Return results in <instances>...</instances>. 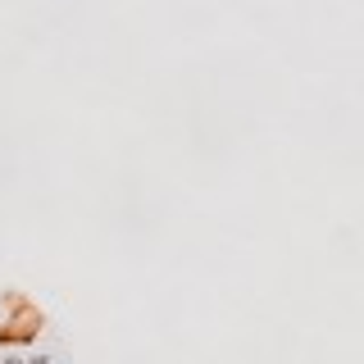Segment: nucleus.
<instances>
[{"label":"nucleus","instance_id":"1","mask_svg":"<svg viewBox=\"0 0 364 364\" xmlns=\"http://www.w3.org/2000/svg\"><path fill=\"white\" fill-rule=\"evenodd\" d=\"M27 364H46V360H41V356H37V360H27Z\"/></svg>","mask_w":364,"mask_h":364},{"label":"nucleus","instance_id":"2","mask_svg":"<svg viewBox=\"0 0 364 364\" xmlns=\"http://www.w3.org/2000/svg\"><path fill=\"white\" fill-rule=\"evenodd\" d=\"M5 364H14V360H5Z\"/></svg>","mask_w":364,"mask_h":364}]
</instances>
